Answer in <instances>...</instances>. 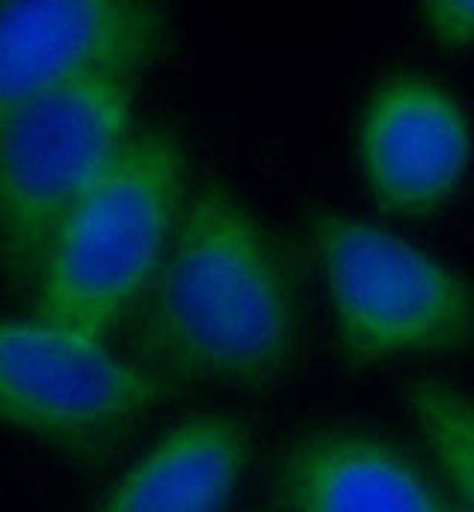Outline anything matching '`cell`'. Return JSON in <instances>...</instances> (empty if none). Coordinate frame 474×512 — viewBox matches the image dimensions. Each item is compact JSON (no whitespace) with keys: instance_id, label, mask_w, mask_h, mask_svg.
Returning <instances> with one entry per match:
<instances>
[{"instance_id":"cell-7","label":"cell","mask_w":474,"mask_h":512,"mask_svg":"<svg viewBox=\"0 0 474 512\" xmlns=\"http://www.w3.org/2000/svg\"><path fill=\"white\" fill-rule=\"evenodd\" d=\"M474 131L463 104L433 77L392 74L362 104L356 160L377 208L421 220L439 214L472 166Z\"/></svg>"},{"instance_id":"cell-1","label":"cell","mask_w":474,"mask_h":512,"mask_svg":"<svg viewBox=\"0 0 474 512\" xmlns=\"http://www.w3.org/2000/svg\"><path fill=\"white\" fill-rule=\"evenodd\" d=\"M128 338L131 359L169 388L282 385L303 347L291 255L229 187H193L158 273L131 311Z\"/></svg>"},{"instance_id":"cell-2","label":"cell","mask_w":474,"mask_h":512,"mask_svg":"<svg viewBox=\"0 0 474 512\" xmlns=\"http://www.w3.org/2000/svg\"><path fill=\"white\" fill-rule=\"evenodd\" d=\"M187 193L184 143L137 128L60 222L33 288L36 317L104 341L152 285Z\"/></svg>"},{"instance_id":"cell-4","label":"cell","mask_w":474,"mask_h":512,"mask_svg":"<svg viewBox=\"0 0 474 512\" xmlns=\"http://www.w3.org/2000/svg\"><path fill=\"white\" fill-rule=\"evenodd\" d=\"M137 77L92 74L0 131V279L33 293L48 246L134 128Z\"/></svg>"},{"instance_id":"cell-10","label":"cell","mask_w":474,"mask_h":512,"mask_svg":"<svg viewBox=\"0 0 474 512\" xmlns=\"http://www.w3.org/2000/svg\"><path fill=\"white\" fill-rule=\"evenodd\" d=\"M403 403L460 507L474 512V400L442 379L418 376L403 385Z\"/></svg>"},{"instance_id":"cell-6","label":"cell","mask_w":474,"mask_h":512,"mask_svg":"<svg viewBox=\"0 0 474 512\" xmlns=\"http://www.w3.org/2000/svg\"><path fill=\"white\" fill-rule=\"evenodd\" d=\"M166 39V15L137 0L0 3V131L24 110L92 74L140 72Z\"/></svg>"},{"instance_id":"cell-11","label":"cell","mask_w":474,"mask_h":512,"mask_svg":"<svg viewBox=\"0 0 474 512\" xmlns=\"http://www.w3.org/2000/svg\"><path fill=\"white\" fill-rule=\"evenodd\" d=\"M427 33L442 48H474V0H430L421 6Z\"/></svg>"},{"instance_id":"cell-3","label":"cell","mask_w":474,"mask_h":512,"mask_svg":"<svg viewBox=\"0 0 474 512\" xmlns=\"http://www.w3.org/2000/svg\"><path fill=\"white\" fill-rule=\"evenodd\" d=\"M335 347L353 370L436 356L474 338V285L386 225L323 211L309 222Z\"/></svg>"},{"instance_id":"cell-8","label":"cell","mask_w":474,"mask_h":512,"mask_svg":"<svg viewBox=\"0 0 474 512\" xmlns=\"http://www.w3.org/2000/svg\"><path fill=\"white\" fill-rule=\"evenodd\" d=\"M279 495L291 512H457L412 456L353 427L294 441L279 462Z\"/></svg>"},{"instance_id":"cell-9","label":"cell","mask_w":474,"mask_h":512,"mask_svg":"<svg viewBox=\"0 0 474 512\" xmlns=\"http://www.w3.org/2000/svg\"><path fill=\"white\" fill-rule=\"evenodd\" d=\"M249 465V430L232 415L169 427L104 492L92 512H223Z\"/></svg>"},{"instance_id":"cell-5","label":"cell","mask_w":474,"mask_h":512,"mask_svg":"<svg viewBox=\"0 0 474 512\" xmlns=\"http://www.w3.org/2000/svg\"><path fill=\"white\" fill-rule=\"evenodd\" d=\"M169 385L104 341L0 317V427L48 450L95 462L125 439Z\"/></svg>"}]
</instances>
